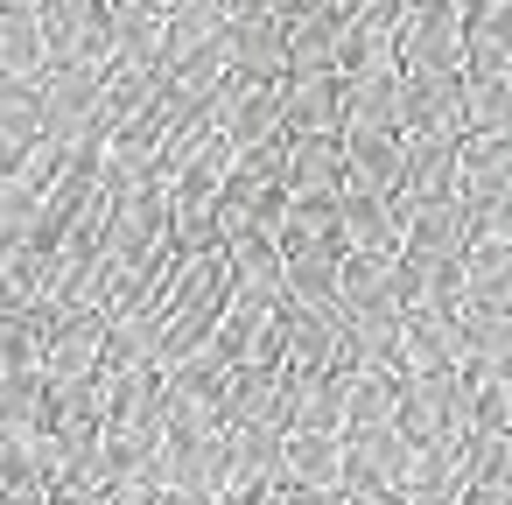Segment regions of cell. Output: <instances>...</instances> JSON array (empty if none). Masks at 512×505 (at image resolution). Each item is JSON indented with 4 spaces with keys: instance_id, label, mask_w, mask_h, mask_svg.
<instances>
[{
    "instance_id": "2",
    "label": "cell",
    "mask_w": 512,
    "mask_h": 505,
    "mask_svg": "<svg viewBox=\"0 0 512 505\" xmlns=\"http://www.w3.org/2000/svg\"><path fill=\"white\" fill-rule=\"evenodd\" d=\"M400 127L463 134V78L456 71H400Z\"/></svg>"
},
{
    "instance_id": "11",
    "label": "cell",
    "mask_w": 512,
    "mask_h": 505,
    "mask_svg": "<svg viewBox=\"0 0 512 505\" xmlns=\"http://www.w3.org/2000/svg\"><path fill=\"white\" fill-rule=\"evenodd\" d=\"M0 15H36V0H0Z\"/></svg>"
},
{
    "instance_id": "9",
    "label": "cell",
    "mask_w": 512,
    "mask_h": 505,
    "mask_svg": "<svg viewBox=\"0 0 512 505\" xmlns=\"http://www.w3.org/2000/svg\"><path fill=\"white\" fill-rule=\"evenodd\" d=\"M344 505H407V491H393V484H351Z\"/></svg>"
},
{
    "instance_id": "5",
    "label": "cell",
    "mask_w": 512,
    "mask_h": 505,
    "mask_svg": "<svg viewBox=\"0 0 512 505\" xmlns=\"http://www.w3.org/2000/svg\"><path fill=\"white\" fill-rule=\"evenodd\" d=\"M50 71L36 15H0V85H36Z\"/></svg>"
},
{
    "instance_id": "4",
    "label": "cell",
    "mask_w": 512,
    "mask_h": 505,
    "mask_svg": "<svg viewBox=\"0 0 512 505\" xmlns=\"http://www.w3.org/2000/svg\"><path fill=\"white\" fill-rule=\"evenodd\" d=\"M463 64L477 78H512V0L484 15H463Z\"/></svg>"
},
{
    "instance_id": "6",
    "label": "cell",
    "mask_w": 512,
    "mask_h": 505,
    "mask_svg": "<svg viewBox=\"0 0 512 505\" xmlns=\"http://www.w3.org/2000/svg\"><path fill=\"white\" fill-rule=\"evenodd\" d=\"M337 183H344L337 141H330V134H302V141L288 148V190H295V197H330Z\"/></svg>"
},
{
    "instance_id": "7",
    "label": "cell",
    "mask_w": 512,
    "mask_h": 505,
    "mask_svg": "<svg viewBox=\"0 0 512 505\" xmlns=\"http://www.w3.org/2000/svg\"><path fill=\"white\" fill-rule=\"evenodd\" d=\"M463 127L470 134H498L512 141V78H463Z\"/></svg>"
},
{
    "instance_id": "3",
    "label": "cell",
    "mask_w": 512,
    "mask_h": 505,
    "mask_svg": "<svg viewBox=\"0 0 512 505\" xmlns=\"http://www.w3.org/2000/svg\"><path fill=\"white\" fill-rule=\"evenodd\" d=\"M281 484L344 491V435H330V428H288L281 435Z\"/></svg>"
},
{
    "instance_id": "1",
    "label": "cell",
    "mask_w": 512,
    "mask_h": 505,
    "mask_svg": "<svg viewBox=\"0 0 512 505\" xmlns=\"http://www.w3.org/2000/svg\"><path fill=\"white\" fill-rule=\"evenodd\" d=\"M225 57H232V78H253V85H274L288 71V22L267 8V15H232L225 22Z\"/></svg>"
},
{
    "instance_id": "8",
    "label": "cell",
    "mask_w": 512,
    "mask_h": 505,
    "mask_svg": "<svg viewBox=\"0 0 512 505\" xmlns=\"http://www.w3.org/2000/svg\"><path fill=\"white\" fill-rule=\"evenodd\" d=\"M463 484H512V435L505 428H477L463 442Z\"/></svg>"
},
{
    "instance_id": "10",
    "label": "cell",
    "mask_w": 512,
    "mask_h": 505,
    "mask_svg": "<svg viewBox=\"0 0 512 505\" xmlns=\"http://www.w3.org/2000/svg\"><path fill=\"white\" fill-rule=\"evenodd\" d=\"M281 505H344V491H316V484H281Z\"/></svg>"
}]
</instances>
